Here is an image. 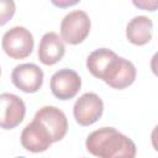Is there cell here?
I'll return each mask as SVG.
<instances>
[{"label":"cell","instance_id":"cell-6","mask_svg":"<svg viewBox=\"0 0 158 158\" xmlns=\"http://www.w3.org/2000/svg\"><path fill=\"white\" fill-rule=\"evenodd\" d=\"M26 115V105L23 100L11 93L0 94V127L12 130L19 126Z\"/></svg>","mask_w":158,"mask_h":158},{"label":"cell","instance_id":"cell-10","mask_svg":"<svg viewBox=\"0 0 158 158\" xmlns=\"http://www.w3.org/2000/svg\"><path fill=\"white\" fill-rule=\"evenodd\" d=\"M21 144L32 153L44 152L53 143L48 130L37 120H32L21 132Z\"/></svg>","mask_w":158,"mask_h":158},{"label":"cell","instance_id":"cell-13","mask_svg":"<svg viewBox=\"0 0 158 158\" xmlns=\"http://www.w3.org/2000/svg\"><path fill=\"white\" fill-rule=\"evenodd\" d=\"M16 11L15 1L12 0H0V26L7 23Z\"/></svg>","mask_w":158,"mask_h":158},{"label":"cell","instance_id":"cell-15","mask_svg":"<svg viewBox=\"0 0 158 158\" xmlns=\"http://www.w3.org/2000/svg\"><path fill=\"white\" fill-rule=\"evenodd\" d=\"M78 1H65V2H56V1H53V4H56V5H59V6H64V5H73V4H77Z\"/></svg>","mask_w":158,"mask_h":158},{"label":"cell","instance_id":"cell-5","mask_svg":"<svg viewBox=\"0 0 158 158\" xmlns=\"http://www.w3.org/2000/svg\"><path fill=\"white\" fill-rule=\"evenodd\" d=\"M104 112V102L95 93H84L75 100L73 115L75 121L81 126H90L96 122Z\"/></svg>","mask_w":158,"mask_h":158},{"label":"cell","instance_id":"cell-17","mask_svg":"<svg viewBox=\"0 0 158 158\" xmlns=\"http://www.w3.org/2000/svg\"><path fill=\"white\" fill-rule=\"evenodd\" d=\"M0 75H1V68H0Z\"/></svg>","mask_w":158,"mask_h":158},{"label":"cell","instance_id":"cell-4","mask_svg":"<svg viewBox=\"0 0 158 158\" xmlns=\"http://www.w3.org/2000/svg\"><path fill=\"white\" fill-rule=\"evenodd\" d=\"M90 27L91 21L89 15L83 10H73L60 22V38L69 44H79L88 37Z\"/></svg>","mask_w":158,"mask_h":158},{"label":"cell","instance_id":"cell-7","mask_svg":"<svg viewBox=\"0 0 158 158\" xmlns=\"http://www.w3.org/2000/svg\"><path fill=\"white\" fill-rule=\"evenodd\" d=\"M51 91L59 100L73 99L81 88V78L79 74L68 68L57 70L51 77Z\"/></svg>","mask_w":158,"mask_h":158},{"label":"cell","instance_id":"cell-8","mask_svg":"<svg viewBox=\"0 0 158 158\" xmlns=\"http://www.w3.org/2000/svg\"><path fill=\"white\" fill-rule=\"evenodd\" d=\"M11 81L25 93H36L43 84V70L35 63L19 64L11 72Z\"/></svg>","mask_w":158,"mask_h":158},{"label":"cell","instance_id":"cell-9","mask_svg":"<svg viewBox=\"0 0 158 158\" xmlns=\"http://www.w3.org/2000/svg\"><path fill=\"white\" fill-rule=\"evenodd\" d=\"M35 120L40 121L51 133L52 142L64 138L68 131V120L65 114L56 106H43L35 114Z\"/></svg>","mask_w":158,"mask_h":158},{"label":"cell","instance_id":"cell-2","mask_svg":"<svg viewBox=\"0 0 158 158\" xmlns=\"http://www.w3.org/2000/svg\"><path fill=\"white\" fill-rule=\"evenodd\" d=\"M86 149L99 158H135V142L114 127H101L93 131L85 141Z\"/></svg>","mask_w":158,"mask_h":158},{"label":"cell","instance_id":"cell-1","mask_svg":"<svg viewBox=\"0 0 158 158\" xmlns=\"http://www.w3.org/2000/svg\"><path fill=\"white\" fill-rule=\"evenodd\" d=\"M86 68L93 77L118 90L130 86L137 75L136 67L131 60L118 57L109 48L93 51L86 58Z\"/></svg>","mask_w":158,"mask_h":158},{"label":"cell","instance_id":"cell-3","mask_svg":"<svg viewBox=\"0 0 158 158\" xmlns=\"http://www.w3.org/2000/svg\"><path fill=\"white\" fill-rule=\"evenodd\" d=\"M35 40L30 30L23 26H15L7 30L1 40L4 52L14 59L27 58L33 49Z\"/></svg>","mask_w":158,"mask_h":158},{"label":"cell","instance_id":"cell-14","mask_svg":"<svg viewBox=\"0 0 158 158\" xmlns=\"http://www.w3.org/2000/svg\"><path fill=\"white\" fill-rule=\"evenodd\" d=\"M133 4H135L136 6H138V7H142V9H144V10H149V11H153V10L149 7V5L153 6V7H157V1H152V2H147V1H142V2H139V1H133Z\"/></svg>","mask_w":158,"mask_h":158},{"label":"cell","instance_id":"cell-16","mask_svg":"<svg viewBox=\"0 0 158 158\" xmlns=\"http://www.w3.org/2000/svg\"><path fill=\"white\" fill-rule=\"evenodd\" d=\"M16 158H25V157H16Z\"/></svg>","mask_w":158,"mask_h":158},{"label":"cell","instance_id":"cell-11","mask_svg":"<svg viewBox=\"0 0 158 158\" xmlns=\"http://www.w3.org/2000/svg\"><path fill=\"white\" fill-rule=\"evenodd\" d=\"M65 53V46L60 36L56 32H47L42 36L37 56L41 63L44 65H53L58 63Z\"/></svg>","mask_w":158,"mask_h":158},{"label":"cell","instance_id":"cell-12","mask_svg":"<svg viewBox=\"0 0 158 158\" xmlns=\"http://www.w3.org/2000/svg\"><path fill=\"white\" fill-rule=\"evenodd\" d=\"M153 22L144 15L132 17L126 26V38L136 46H144L152 40Z\"/></svg>","mask_w":158,"mask_h":158}]
</instances>
